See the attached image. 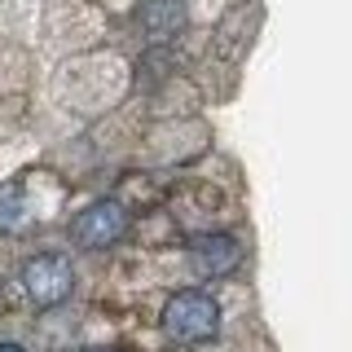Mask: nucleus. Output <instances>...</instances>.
Masks as SVG:
<instances>
[{"label":"nucleus","instance_id":"f257e3e1","mask_svg":"<svg viewBox=\"0 0 352 352\" xmlns=\"http://www.w3.org/2000/svg\"><path fill=\"white\" fill-rule=\"evenodd\" d=\"M220 330V304L207 291H176L163 304V335L176 344H203Z\"/></svg>","mask_w":352,"mask_h":352},{"label":"nucleus","instance_id":"f03ea898","mask_svg":"<svg viewBox=\"0 0 352 352\" xmlns=\"http://www.w3.org/2000/svg\"><path fill=\"white\" fill-rule=\"evenodd\" d=\"M22 291L36 308H58L62 300H71L75 291V269L71 260L58 256V251H40L22 264Z\"/></svg>","mask_w":352,"mask_h":352},{"label":"nucleus","instance_id":"7ed1b4c3","mask_svg":"<svg viewBox=\"0 0 352 352\" xmlns=\"http://www.w3.org/2000/svg\"><path fill=\"white\" fill-rule=\"evenodd\" d=\"M71 234H75V242H80L84 251H106V247H115V242L128 234V212H124V203H115V198H97L93 207H84V212L75 216Z\"/></svg>","mask_w":352,"mask_h":352},{"label":"nucleus","instance_id":"20e7f679","mask_svg":"<svg viewBox=\"0 0 352 352\" xmlns=\"http://www.w3.org/2000/svg\"><path fill=\"white\" fill-rule=\"evenodd\" d=\"M238 260H242V247L229 234H198L190 242V264L203 278H225V273L238 269Z\"/></svg>","mask_w":352,"mask_h":352},{"label":"nucleus","instance_id":"39448f33","mask_svg":"<svg viewBox=\"0 0 352 352\" xmlns=\"http://www.w3.org/2000/svg\"><path fill=\"white\" fill-rule=\"evenodd\" d=\"M185 27V5L181 0H141V31L154 44H168Z\"/></svg>","mask_w":352,"mask_h":352},{"label":"nucleus","instance_id":"423d86ee","mask_svg":"<svg viewBox=\"0 0 352 352\" xmlns=\"http://www.w3.org/2000/svg\"><path fill=\"white\" fill-rule=\"evenodd\" d=\"M18 216H22V190L5 185L0 190V225H18Z\"/></svg>","mask_w":352,"mask_h":352},{"label":"nucleus","instance_id":"0eeeda50","mask_svg":"<svg viewBox=\"0 0 352 352\" xmlns=\"http://www.w3.org/2000/svg\"><path fill=\"white\" fill-rule=\"evenodd\" d=\"M0 352H27V348H22V344H9V339H5V344H0Z\"/></svg>","mask_w":352,"mask_h":352},{"label":"nucleus","instance_id":"6e6552de","mask_svg":"<svg viewBox=\"0 0 352 352\" xmlns=\"http://www.w3.org/2000/svg\"><path fill=\"white\" fill-rule=\"evenodd\" d=\"M84 352H110V348H84Z\"/></svg>","mask_w":352,"mask_h":352}]
</instances>
